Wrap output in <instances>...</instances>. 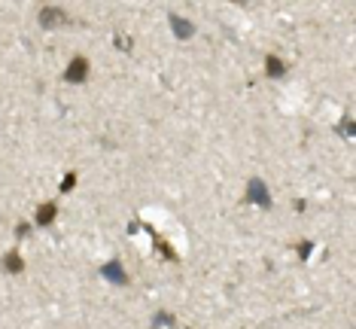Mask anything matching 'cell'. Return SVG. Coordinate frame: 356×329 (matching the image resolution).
<instances>
[{"mask_svg": "<svg viewBox=\"0 0 356 329\" xmlns=\"http://www.w3.org/2000/svg\"><path fill=\"white\" fill-rule=\"evenodd\" d=\"M250 201H259L262 207H268V204H271V198H268V189L262 186L259 180H250Z\"/></svg>", "mask_w": 356, "mask_h": 329, "instance_id": "obj_2", "label": "cell"}, {"mask_svg": "<svg viewBox=\"0 0 356 329\" xmlns=\"http://www.w3.org/2000/svg\"><path fill=\"white\" fill-rule=\"evenodd\" d=\"M104 274H107L110 280L125 283V271H122V265H119V262H110V265H104Z\"/></svg>", "mask_w": 356, "mask_h": 329, "instance_id": "obj_4", "label": "cell"}, {"mask_svg": "<svg viewBox=\"0 0 356 329\" xmlns=\"http://www.w3.org/2000/svg\"><path fill=\"white\" fill-rule=\"evenodd\" d=\"M268 73H271V77H280V73H283V64L277 61V58H268Z\"/></svg>", "mask_w": 356, "mask_h": 329, "instance_id": "obj_8", "label": "cell"}, {"mask_svg": "<svg viewBox=\"0 0 356 329\" xmlns=\"http://www.w3.org/2000/svg\"><path fill=\"white\" fill-rule=\"evenodd\" d=\"M171 25H174L177 37H189V34H192V25H189V22H183V19H177V16H171Z\"/></svg>", "mask_w": 356, "mask_h": 329, "instance_id": "obj_5", "label": "cell"}, {"mask_svg": "<svg viewBox=\"0 0 356 329\" xmlns=\"http://www.w3.org/2000/svg\"><path fill=\"white\" fill-rule=\"evenodd\" d=\"M86 70H89L86 58H76V61L67 67V73H64V77H67V83H83V80H86Z\"/></svg>", "mask_w": 356, "mask_h": 329, "instance_id": "obj_1", "label": "cell"}, {"mask_svg": "<svg viewBox=\"0 0 356 329\" xmlns=\"http://www.w3.org/2000/svg\"><path fill=\"white\" fill-rule=\"evenodd\" d=\"M52 216H55V207H52V204H46V207H40V213H37V223L43 226V223H49Z\"/></svg>", "mask_w": 356, "mask_h": 329, "instance_id": "obj_6", "label": "cell"}, {"mask_svg": "<svg viewBox=\"0 0 356 329\" xmlns=\"http://www.w3.org/2000/svg\"><path fill=\"white\" fill-rule=\"evenodd\" d=\"M4 265H7V271H22V259H19V253H10Z\"/></svg>", "mask_w": 356, "mask_h": 329, "instance_id": "obj_7", "label": "cell"}, {"mask_svg": "<svg viewBox=\"0 0 356 329\" xmlns=\"http://www.w3.org/2000/svg\"><path fill=\"white\" fill-rule=\"evenodd\" d=\"M40 22H43L46 28H49V25H58V22H64V13H61L58 7H49V10L40 13Z\"/></svg>", "mask_w": 356, "mask_h": 329, "instance_id": "obj_3", "label": "cell"}]
</instances>
